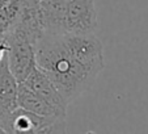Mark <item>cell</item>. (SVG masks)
<instances>
[{"label": "cell", "instance_id": "obj_4", "mask_svg": "<svg viewBox=\"0 0 148 134\" xmlns=\"http://www.w3.org/2000/svg\"><path fill=\"white\" fill-rule=\"evenodd\" d=\"M66 117H46L17 106L11 113L7 133H66Z\"/></svg>", "mask_w": 148, "mask_h": 134}, {"label": "cell", "instance_id": "obj_10", "mask_svg": "<svg viewBox=\"0 0 148 134\" xmlns=\"http://www.w3.org/2000/svg\"><path fill=\"white\" fill-rule=\"evenodd\" d=\"M5 51H7V46L4 42H0V61L3 59V57L5 55Z\"/></svg>", "mask_w": 148, "mask_h": 134}, {"label": "cell", "instance_id": "obj_5", "mask_svg": "<svg viewBox=\"0 0 148 134\" xmlns=\"http://www.w3.org/2000/svg\"><path fill=\"white\" fill-rule=\"evenodd\" d=\"M64 24L68 33H95L98 26L95 0H67Z\"/></svg>", "mask_w": 148, "mask_h": 134}, {"label": "cell", "instance_id": "obj_9", "mask_svg": "<svg viewBox=\"0 0 148 134\" xmlns=\"http://www.w3.org/2000/svg\"><path fill=\"white\" fill-rule=\"evenodd\" d=\"M24 0H9L8 3L0 9V42L8 36L11 29L16 24L21 12Z\"/></svg>", "mask_w": 148, "mask_h": 134}, {"label": "cell", "instance_id": "obj_1", "mask_svg": "<svg viewBox=\"0 0 148 134\" xmlns=\"http://www.w3.org/2000/svg\"><path fill=\"white\" fill-rule=\"evenodd\" d=\"M36 63L68 105L88 91L97 79V75L70 53L62 39V33H43L36 44Z\"/></svg>", "mask_w": 148, "mask_h": 134}, {"label": "cell", "instance_id": "obj_11", "mask_svg": "<svg viewBox=\"0 0 148 134\" xmlns=\"http://www.w3.org/2000/svg\"><path fill=\"white\" fill-rule=\"evenodd\" d=\"M8 1H9V0H0V9L3 8V7L5 6V4L8 3Z\"/></svg>", "mask_w": 148, "mask_h": 134}, {"label": "cell", "instance_id": "obj_8", "mask_svg": "<svg viewBox=\"0 0 148 134\" xmlns=\"http://www.w3.org/2000/svg\"><path fill=\"white\" fill-rule=\"evenodd\" d=\"M17 105L20 108H24L26 111H30L33 113L46 117H54V116H60L66 117L67 112L60 111L49 101H46L43 97L37 95L32 89H29L23 83H18V91H17Z\"/></svg>", "mask_w": 148, "mask_h": 134}, {"label": "cell", "instance_id": "obj_7", "mask_svg": "<svg viewBox=\"0 0 148 134\" xmlns=\"http://www.w3.org/2000/svg\"><path fill=\"white\" fill-rule=\"evenodd\" d=\"M23 84L28 87L29 89H32L33 92H36L37 95H39L41 97H43L46 101L53 104L54 106H56L58 109L67 112V106H68L67 101L64 100V97L56 89V87L54 86L53 82L49 79V76L43 71L39 70L37 66L26 76V79L23 82Z\"/></svg>", "mask_w": 148, "mask_h": 134}, {"label": "cell", "instance_id": "obj_2", "mask_svg": "<svg viewBox=\"0 0 148 134\" xmlns=\"http://www.w3.org/2000/svg\"><path fill=\"white\" fill-rule=\"evenodd\" d=\"M62 39L70 53L92 74L98 76L105 68L102 44L95 33L75 34L66 32L62 33Z\"/></svg>", "mask_w": 148, "mask_h": 134}, {"label": "cell", "instance_id": "obj_3", "mask_svg": "<svg viewBox=\"0 0 148 134\" xmlns=\"http://www.w3.org/2000/svg\"><path fill=\"white\" fill-rule=\"evenodd\" d=\"M3 42L7 46V59L9 70L17 83H23L26 76L32 73V70L37 66L36 44L12 30Z\"/></svg>", "mask_w": 148, "mask_h": 134}, {"label": "cell", "instance_id": "obj_6", "mask_svg": "<svg viewBox=\"0 0 148 134\" xmlns=\"http://www.w3.org/2000/svg\"><path fill=\"white\" fill-rule=\"evenodd\" d=\"M18 83L8 67L7 51L0 61V128L7 133V124L11 113L17 108Z\"/></svg>", "mask_w": 148, "mask_h": 134}]
</instances>
